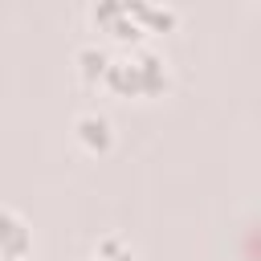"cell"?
<instances>
[{
    "label": "cell",
    "mask_w": 261,
    "mask_h": 261,
    "mask_svg": "<svg viewBox=\"0 0 261 261\" xmlns=\"http://www.w3.org/2000/svg\"><path fill=\"white\" fill-rule=\"evenodd\" d=\"M73 61H77L82 82H86V86H98L102 73H106V65H110V49H102V45H86V49H77Z\"/></svg>",
    "instance_id": "5b68a950"
},
{
    "label": "cell",
    "mask_w": 261,
    "mask_h": 261,
    "mask_svg": "<svg viewBox=\"0 0 261 261\" xmlns=\"http://www.w3.org/2000/svg\"><path fill=\"white\" fill-rule=\"evenodd\" d=\"M167 82H171L167 57L147 45H130L126 53H110V65L98 86H106L118 98H159Z\"/></svg>",
    "instance_id": "7a4b0ae2"
},
{
    "label": "cell",
    "mask_w": 261,
    "mask_h": 261,
    "mask_svg": "<svg viewBox=\"0 0 261 261\" xmlns=\"http://www.w3.org/2000/svg\"><path fill=\"white\" fill-rule=\"evenodd\" d=\"M90 24L110 41H143L155 33H171L179 24L175 8L163 0H90Z\"/></svg>",
    "instance_id": "6da1fadb"
},
{
    "label": "cell",
    "mask_w": 261,
    "mask_h": 261,
    "mask_svg": "<svg viewBox=\"0 0 261 261\" xmlns=\"http://www.w3.org/2000/svg\"><path fill=\"white\" fill-rule=\"evenodd\" d=\"M73 143L86 151V155H106L114 147V122L98 110H82L73 118Z\"/></svg>",
    "instance_id": "277c9868"
},
{
    "label": "cell",
    "mask_w": 261,
    "mask_h": 261,
    "mask_svg": "<svg viewBox=\"0 0 261 261\" xmlns=\"http://www.w3.org/2000/svg\"><path fill=\"white\" fill-rule=\"evenodd\" d=\"M86 261H135V245H130L126 237H118V232H106V237L90 249Z\"/></svg>",
    "instance_id": "8992f818"
},
{
    "label": "cell",
    "mask_w": 261,
    "mask_h": 261,
    "mask_svg": "<svg viewBox=\"0 0 261 261\" xmlns=\"http://www.w3.org/2000/svg\"><path fill=\"white\" fill-rule=\"evenodd\" d=\"M33 257V228L16 208H0V261H29Z\"/></svg>",
    "instance_id": "3957f363"
}]
</instances>
